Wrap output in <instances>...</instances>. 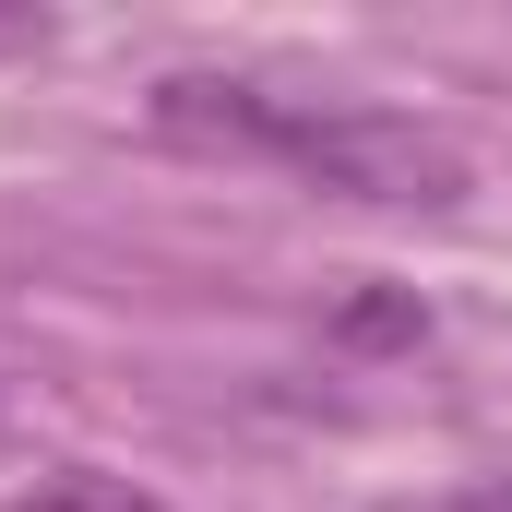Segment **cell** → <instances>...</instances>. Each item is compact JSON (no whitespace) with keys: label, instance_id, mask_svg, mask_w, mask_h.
I'll use <instances>...</instances> for the list:
<instances>
[{"label":"cell","instance_id":"2","mask_svg":"<svg viewBox=\"0 0 512 512\" xmlns=\"http://www.w3.org/2000/svg\"><path fill=\"white\" fill-rule=\"evenodd\" d=\"M0 512H167L155 489H131L108 465H60V477H36V489H12Z\"/></svg>","mask_w":512,"mask_h":512},{"label":"cell","instance_id":"1","mask_svg":"<svg viewBox=\"0 0 512 512\" xmlns=\"http://www.w3.org/2000/svg\"><path fill=\"white\" fill-rule=\"evenodd\" d=\"M155 131L167 143H215V155H262L334 203H382V215H441L465 203V143L370 96H286L251 72H167L155 84Z\"/></svg>","mask_w":512,"mask_h":512},{"label":"cell","instance_id":"3","mask_svg":"<svg viewBox=\"0 0 512 512\" xmlns=\"http://www.w3.org/2000/svg\"><path fill=\"white\" fill-rule=\"evenodd\" d=\"M48 36V12H0V48H36Z\"/></svg>","mask_w":512,"mask_h":512}]
</instances>
